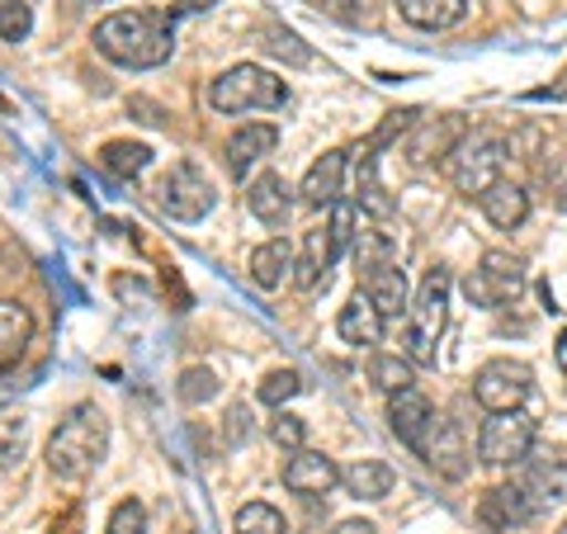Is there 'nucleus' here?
Returning a JSON list of instances; mask_svg holds the SVG:
<instances>
[{
    "instance_id": "obj_37",
    "label": "nucleus",
    "mask_w": 567,
    "mask_h": 534,
    "mask_svg": "<svg viewBox=\"0 0 567 534\" xmlns=\"http://www.w3.org/2000/svg\"><path fill=\"white\" fill-rule=\"evenodd\" d=\"M265 39H270L265 48L279 52V58H289L293 66H308V62H312V52H308L303 43H298V33H289V29H270V33H265Z\"/></svg>"
},
{
    "instance_id": "obj_24",
    "label": "nucleus",
    "mask_w": 567,
    "mask_h": 534,
    "mask_svg": "<svg viewBox=\"0 0 567 534\" xmlns=\"http://www.w3.org/2000/svg\"><path fill=\"white\" fill-rule=\"evenodd\" d=\"M341 487L354 496V502H383L393 492V469L383 459H354L350 469H341Z\"/></svg>"
},
{
    "instance_id": "obj_42",
    "label": "nucleus",
    "mask_w": 567,
    "mask_h": 534,
    "mask_svg": "<svg viewBox=\"0 0 567 534\" xmlns=\"http://www.w3.org/2000/svg\"><path fill=\"white\" fill-rule=\"evenodd\" d=\"M558 534H567V521H563V525H558Z\"/></svg>"
},
{
    "instance_id": "obj_8",
    "label": "nucleus",
    "mask_w": 567,
    "mask_h": 534,
    "mask_svg": "<svg viewBox=\"0 0 567 534\" xmlns=\"http://www.w3.org/2000/svg\"><path fill=\"white\" fill-rule=\"evenodd\" d=\"M529 388H535V369L520 360H487L473 373V398L487 412H520Z\"/></svg>"
},
{
    "instance_id": "obj_34",
    "label": "nucleus",
    "mask_w": 567,
    "mask_h": 534,
    "mask_svg": "<svg viewBox=\"0 0 567 534\" xmlns=\"http://www.w3.org/2000/svg\"><path fill=\"white\" fill-rule=\"evenodd\" d=\"M104 534H147V506L128 496V502H118L114 515H110V530Z\"/></svg>"
},
{
    "instance_id": "obj_41",
    "label": "nucleus",
    "mask_w": 567,
    "mask_h": 534,
    "mask_svg": "<svg viewBox=\"0 0 567 534\" xmlns=\"http://www.w3.org/2000/svg\"><path fill=\"white\" fill-rule=\"evenodd\" d=\"M558 364H563V373H567V331L558 336Z\"/></svg>"
},
{
    "instance_id": "obj_29",
    "label": "nucleus",
    "mask_w": 567,
    "mask_h": 534,
    "mask_svg": "<svg viewBox=\"0 0 567 534\" xmlns=\"http://www.w3.org/2000/svg\"><path fill=\"white\" fill-rule=\"evenodd\" d=\"M350 251H354V265H360L364 275L383 270V265H398V246L388 242V233H360Z\"/></svg>"
},
{
    "instance_id": "obj_7",
    "label": "nucleus",
    "mask_w": 567,
    "mask_h": 534,
    "mask_svg": "<svg viewBox=\"0 0 567 534\" xmlns=\"http://www.w3.org/2000/svg\"><path fill=\"white\" fill-rule=\"evenodd\" d=\"M156 204H162V213L175 223H199V218H208V208L218 204V194H213V181L194 162H175L166 171L162 189H156Z\"/></svg>"
},
{
    "instance_id": "obj_11",
    "label": "nucleus",
    "mask_w": 567,
    "mask_h": 534,
    "mask_svg": "<svg viewBox=\"0 0 567 534\" xmlns=\"http://www.w3.org/2000/svg\"><path fill=\"white\" fill-rule=\"evenodd\" d=\"M388 425H393V435L406 444V450L421 454V444L435 425V407L425 402V393H416V388H402V393L388 398Z\"/></svg>"
},
{
    "instance_id": "obj_3",
    "label": "nucleus",
    "mask_w": 567,
    "mask_h": 534,
    "mask_svg": "<svg viewBox=\"0 0 567 534\" xmlns=\"http://www.w3.org/2000/svg\"><path fill=\"white\" fill-rule=\"evenodd\" d=\"M450 289H454L450 270H431L421 279L412 308H406V336H402L412 364H435V346L450 327Z\"/></svg>"
},
{
    "instance_id": "obj_22",
    "label": "nucleus",
    "mask_w": 567,
    "mask_h": 534,
    "mask_svg": "<svg viewBox=\"0 0 567 534\" xmlns=\"http://www.w3.org/2000/svg\"><path fill=\"white\" fill-rule=\"evenodd\" d=\"M33 341V317L24 302L14 298H0V369L6 364H20V355Z\"/></svg>"
},
{
    "instance_id": "obj_28",
    "label": "nucleus",
    "mask_w": 567,
    "mask_h": 534,
    "mask_svg": "<svg viewBox=\"0 0 567 534\" xmlns=\"http://www.w3.org/2000/svg\"><path fill=\"white\" fill-rule=\"evenodd\" d=\"M369 379H374V388H383V393L393 398V393H402V388H412V360H406V355L379 350L374 360H369Z\"/></svg>"
},
{
    "instance_id": "obj_23",
    "label": "nucleus",
    "mask_w": 567,
    "mask_h": 534,
    "mask_svg": "<svg viewBox=\"0 0 567 534\" xmlns=\"http://www.w3.org/2000/svg\"><path fill=\"white\" fill-rule=\"evenodd\" d=\"M398 14L412 29L425 33H440V29H454L458 20L468 14V0H398Z\"/></svg>"
},
{
    "instance_id": "obj_26",
    "label": "nucleus",
    "mask_w": 567,
    "mask_h": 534,
    "mask_svg": "<svg viewBox=\"0 0 567 534\" xmlns=\"http://www.w3.org/2000/svg\"><path fill=\"white\" fill-rule=\"evenodd\" d=\"M341 260V246H336V237H331V227L322 223V227H312V233L303 237V256H298V284L303 289H312L317 279H327V270Z\"/></svg>"
},
{
    "instance_id": "obj_18",
    "label": "nucleus",
    "mask_w": 567,
    "mask_h": 534,
    "mask_svg": "<svg viewBox=\"0 0 567 534\" xmlns=\"http://www.w3.org/2000/svg\"><path fill=\"white\" fill-rule=\"evenodd\" d=\"M383 312L374 308V298H369L364 289L354 294L346 308H341V317H336V331H341V341H350V346H379L383 341Z\"/></svg>"
},
{
    "instance_id": "obj_30",
    "label": "nucleus",
    "mask_w": 567,
    "mask_h": 534,
    "mask_svg": "<svg viewBox=\"0 0 567 534\" xmlns=\"http://www.w3.org/2000/svg\"><path fill=\"white\" fill-rule=\"evenodd\" d=\"M233 534H284V515L270 502H246L233 521Z\"/></svg>"
},
{
    "instance_id": "obj_2",
    "label": "nucleus",
    "mask_w": 567,
    "mask_h": 534,
    "mask_svg": "<svg viewBox=\"0 0 567 534\" xmlns=\"http://www.w3.org/2000/svg\"><path fill=\"white\" fill-rule=\"evenodd\" d=\"M104 450H110V421H104L95 402H76L48 440V469L66 477V483H81L104 459Z\"/></svg>"
},
{
    "instance_id": "obj_32",
    "label": "nucleus",
    "mask_w": 567,
    "mask_h": 534,
    "mask_svg": "<svg viewBox=\"0 0 567 534\" xmlns=\"http://www.w3.org/2000/svg\"><path fill=\"white\" fill-rule=\"evenodd\" d=\"M175 393H181V402L199 407V402H208L213 393H218V373L204 369V364H194V369H185V373H181V383H175Z\"/></svg>"
},
{
    "instance_id": "obj_31",
    "label": "nucleus",
    "mask_w": 567,
    "mask_h": 534,
    "mask_svg": "<svg viewBox=\"0 0 567 534\" xmlns=\"http://www.w3.org/2000/svg\"><path fill=\"white\" fill-rule=\"evenodd\" d=\"M298 393H303V373L298 369H275V373H265V383H260V402H270V407L293 402Z\"/></svg>"
},
{
    "instance_id": "obj_33",
    "label": "nucleus",
    "mask_w": 567,
    "mask_h": 534,
    "mask_svg": "<svg viewBox=\"0 0 567 534\" xmlns=\"http://www.w3.org/2000/svg\"><path fill=\"white\" fill-rule=\"evenodd\" d=\"M33 29V14L24 0H0V39L6 43H24Z\"/></svg>"
},
{
    "instance_id": "obj_20",
    "label": "nucleus",
    "mask_w": 567,
    "mask_h": 534,
    "mask_svg": "<svg viewBox=\"0 0 567 534\" xmlns=\"http://www.w3.org/2000/svg\"><path fill=\"white\" fill-rule=\"evenodd\" d=\"M246 270H251V284L265 294H275L284 279H289V270H298L293 265V246L284 242V237H270V242H260L251 260H246Z\"/></svg>"
},
{
    "instance_id": "obj_25",
    "label": "nucleus",
    "mask_w": 567,
    "mask_h": 534,
    "mask_svg": "<svg viewBox=\"0 0 567 534\" xmlns=\"http://www.w3.org/2000/svg\"><path fill=\"white\" fill-rule=\"evenodd\" d=\"M364 294L374 298V308L383 312V322H393V317H406V275H402V265H383V270L374 275H364Z\"/></svg>"
},
{
    "instance_id": "obj_36",
    "label": "nucleus",
    "mask_w": 567,
    "mask_h": 534,
    "mask_svg": "<svg viewBox=\"0 0 567 534\" xmlns=\"http://www.w3.org/2000/svg\"><path fill=\"white\" fill-rule=\"evenodd\" d=\"M327 227H331V237H336V246H341V256L354 246V204L350 199H341V204H331V218H327Z\"/></svg>"
},
{
    "instance_id": "obj_35",
    "label": "nucleus",
    "mask_w": 567,
    "mask_h": 534,
    "mask_svg": "<svg viewBox=\"0 0 567 534\" xmlns=\"http://www.w3.org/2000/svg\"><path fill=\"white\" fill-rule=\"evenodd\" d=\"M331 20H341V24H369L374 20V10H379V0H322Z\"/></svg>"
},
{
    "instance_id": "obj_16",
    "label": "nucleus",
    "mask_w": 567,
    "mask_h": 534,
    "mask_svg": "<svg viewBox=\"0 0 567 534\" xmlns=\"http://www.w3.org/2000/svg\"><path fill=\"white\" fill-rule=\"evenodd\" d=\"M275 142H279L275 123H246V129H237L233 137H227V147H223L227 152V171L241 181V175L251 171L256 162H265V156L275 152Z\"/></svg>"
},
{
    "instance_id": "obj_17",
    "label": "nucleus",
    "mask_w": 567,
    "mask_h": 534,
    "mask_svg": "<svg viewBox=\"0 0 567 534\" xmlns=\"http://www.w3.org/2000/svg\"><path fill=\"white\" fill-rule=\"evenodd\" d=\"M483 521L492 525V530H520V525H529L535 521V502L525 496V487L520 483H502V487H492L487 496H483Z\"/></svg>"
},
{
    "instance_id": "obj_1",
    "label": "nucleus",
    "mask_w": 567,
    "mask_h": 534,
    "mask_svg": "<svg viewBox=\"0 0 567 534\" xmlns=\"http://www.w3.org/2000/svg\"><path fill=\"white\" fill-rule=\"evenodd\" d=\"M95 48L114 66L152 71L175 52V24L166 10H118L95 24Z\"/></svg>"
},
{
    "instance_id": "obj_14",
    "label": "nucleus",
    "mask_w": 567,
    "mask_h": 534,
    "mask_svg": "<svg viewBox=\"0 0 567 534\" xmlns=\"http://www.w3.org/2000/svg\"><path fill=\"white\" fill-rule=\"evenodd\" d=\"M336 483H341V469L317 450H298V454H289V464H284V487L298 496H327Z\"/></svg>"
},
{
    "instance_id": "obj_38",
    "label": "nucleus",
    "mask_w": 567,
    "mask_h": 534,
    "mask_svg": "<svg viewBox=\"0 0 567 534\" xmlns=\"http://www.w3.org/2000/svg\"><path fill=\"white\" fill-rule=\"evenodd\" d=\"M270 435H275V444H284V450H289V454H298V450H303V421H298V417H289V412H279L275 417V425H270Z\"/></svg>"
},
{
    "instance_id": "obj_40",
    "label": "nucleus",
    "mask_w": 567,
    "mask_h": 534,
    "mask_svg": "<svg viewBox=\"0 0 567 534\" xmlns=\"http://www.w3.org/2000/svg\"><path fill=\"white\" fill-rule=\"evenodd\" d=\"M208 6H218V0H181V10H208Z\"/></svg>"
},
{
    "instance_id": "obj_27",
    "label": "nucleus",
    "mask_w": 567,
    "mask_h": 534,
    "mask_svg": "<svg viewBox=\"0 0 567 534\" xmlns=\"http://www.w3.org/2000/svg\"><path fill=\"white\" fill-rule=\"evenodd\" d=\"M100 166L110 171L114 181H137V175L152 166V147H142V142H104Z\"/></svg>"
},
{
    "instance_id": "obj_5",
    "label": "nucleus",
    "mask_w": 567,
    "mask_h": 534,
    "mask_svg": "<svg viewBox=\"0 0 567 534\" xmlns=\"http://www.w3.org/2000/svg\"><path fill=\"white\" fill-rule=\"evenodd\" d=\"M208 104L218 114H246V110H284L289 104V85H284L275 71L241 62L233 71H223L218 81L208 85Z\"/></svg>"
},
{
    "instance_id": "obj_39",
    "label": "nucleus",
    "mask_w": 567,
    "mask_h": 534,
    "mask_svg": "<svg viewBox=\"0 0 567 534\" xmlns=\"http://www.w3.org/2000/svg\"><path fill=\"white\" fill-rule=\"evenodd\" d=\"M331 534H379V530L369 525V521H341V525H336Z\"/></svg>"
},
{
    "instance_id": "obj_19",
    "label": "nucleus",
    "mask_w": 567,
    "mask_h": 534,
    "mask_svg": "<svg viewBox=\"0 0 567 534\" xmlns=\"http://www.w3.org/2000/svg\"><path fill=\"white\" fill-rule=\"evenodd\" d=\"M246 208H251V218H260L265 227H279L284 218H289V208H293L284 175H275V171L256 175V181L246 185Z\"/></svg>"
},
{
    "instance_id": "obj_15",
    "label": "nucleus",
    "mask_w": 567,
    "mask_h": 534,
    "mask_svg": "<svg viewBox=\"0 0 567 534\" xmlns=\"http://www.w3.org/2000/svg\"><path fill=\"white\" fill-rule=\"evenodd\" d=\"M346 171H350V152H322L303 175V199L317 208L341 204L346 194Z\"/></svg>"
},
{
    "instance_id": "obj_9",
    "label": "nucleus",
    "mask_w": 567,
    "mask_h": 534,
    "mask_svg": "<svg viewBox=\"0 0 567 534\" xmlns=\"http://www.w3.org/2000/svg\"><path fill=\"white\" fill-rule=\"evenodd\" d=\"M525 294V260L511 251H487L468 275V298L477 308H506Z\"/></svg>"
},
{
    "instance_id": "obj_12",
    "label": "nucleus",
    "mask_w": 567,
    "mask_h": 534,
    "mask_svg": "<svg viewBox=\"0 0 567 534\" xmlns=\"http://www.w3.org/2000/svg\"><path fill=\"white\" fill-rule=\"evenodd\" d=\"M421 459L445 477H464L468 473V440H464V431H458V421L435 412L431 435H425V444H421Z\"/></svg>"
},
{
    "instance_id": "obj_10",
    "label": "nucleus",
    "mask_w": 567,
    "mask_h": 534,
    "mask_svg": "<svg viewBox=\"0 0 567 534\" xmlns=\"http://www.w3.org/2000/svg\"><path fill=\"white\" fill-rule=\"evenodd\" d=\"M458 142H464V123H458L454 114L416 119L412 123V137H406V156H412L416 166H425V162H450Z\"/></svg>"
},
{
    "instance_id": "obj_13",
    "label": "nucleus",
    "mask_w": 567,
    "mask_h": 534,
    "mask_svg": "<svg viewBox=\"0 0 567 534\" xmlns=\"http://www.w3.org/2000/svg\"><path fill=\"white\" fill-rule=\"evenodd\" d=\"M520 487H525L529 502H535V511L567 506V454L525 459V477H520Z\"/></svg>"
},
{
    "instance_id": "obj_21",
    "label": "nucleus",
    "mask_w": 567,
    "mask_h": 534,
    "mask_svg": "<svg viewBox=\"0 0 567 534\" xmlns=\"http://www.w3.org/2000/svg\"><path fill=\"white\" fill-rule=\"evenodd\" d=\"M477 204H483L487 223L502 227V233H516V227L529 218V194H525V185H516V181H496Z\"/></svg>"
},
{
    "instance_id": "obj_4",
    "label": "nucleus",
    "mask_w": 567,
    "mask_h": 534,
    "mask_svg": "<svg viewBox=\"0 0 567 534\" xmlns=\"http://www.w3.org/2000/svg\"><path fill=\"white\" fill-rule=\"evenodd\" d=\"M506 156H511V142L496 133V129H473L464 133V142L454 147L450 156V181L458 194H468V199H483V194L496 185V181H506Z\"/></svg>"
},
{
    "instance_id": "obj_6",
    "label": "nucleus",
    "mask_w": 567,
    "mask_h": 534,
    "mask_svg": "<svg viewBox=\"0 0 567 534\" xmlns=\"http://www.w3.org/2000/svg\"><path fill=\"white\" fill-rule=\"evenodd\" d=\"M535 417L525 412H492L483 435H477V459L492 469H516L535 454Z\"/></svg>"
}]
</instances>
